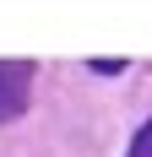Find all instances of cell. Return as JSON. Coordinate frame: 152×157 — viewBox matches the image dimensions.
<instances>
[{"label":"cell","instance_id":"obj_1","mask_svg":"<svg viewBox=\"0 0 152 157\" xmlns=\"http://www.w3.org/2000/svg\"><path fill=\"white\" fill-rule=\"evenodd\" d=\"M33 92V60H0V125L27 109Z\"/></svg>","mask_w":152,"mask_h":157},{"label":"cell","instance_id":"obj_2","mask_svg":"<svg viewBox=\"0 0 152 157\" xmlns=\"http://www.w3.org/2000/svg\"><path fill=\"white\" fill-rule=\"evenodd\" d=\"M130 157H152V119L136 130V141H130Z\"/></svg>","mask_w":152,"mask_h":157}]
</instances>
